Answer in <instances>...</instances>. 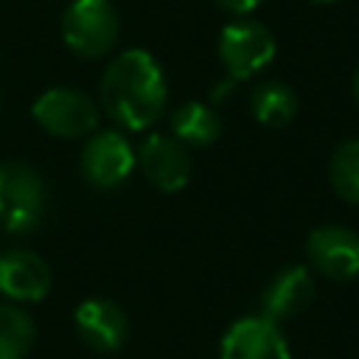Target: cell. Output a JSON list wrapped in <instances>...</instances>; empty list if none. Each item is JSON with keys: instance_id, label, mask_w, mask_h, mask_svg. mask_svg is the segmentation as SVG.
<instances>
[{"instance_id": "cell-2", "label": "cell", "mask_w": 359, "mask_h": 359, "mask_svg": "<svg viewBox=\"0 0 359 359\" xmlns=\"http://www.w3.org/2000/svg\"><path fill=\"white\" fill-rule=\"evenodd\" d=\"M48 205L42 174L22 160H0V224L8 233L34 230Z\"/></svg>"}, {"instance_id": "cell-9", "label": "cell", "mask_w": 359, "mask_h": 359, "mask_svg": "<svg viewBox=\"0 0 359 359\" xmlns=\"http://www.w3.org/2000/svg\"><path fill=\"white\" fill-rule=\"evenodd\" d=\"M222 359H292L280 328L264 317H244L222 337Z\"/></svg>"}, {"instance_id": "cell-19", "label": "cell", "mask_w": 359, "mask_h": 359, "mask_svg": "<svg viewBox=\"0 0 359 359\" xmlns=\"http://www.w3.org/2000/svg\"><path fill=\"white\" fill-rule=\"evenodd\" d=\"M314 3H339V0H314Z\"/></svg>"}, {"instance_id": "cell-13", "label": "cell", "mask_w": 359, "mask_h": 359, "mask_svg": "<svg viewBox=\"0 0 359 359\" xmlns=\"http://www.w3.org/2000/svg\"><path fill=\"white\" fill-rule=\"evenodd\" d=\"M171 135L182 146H210L222 135V121L213 107L202 101H185L171 112Z\"/></svg>"}, {"instance_id": "cell-18", "label": "cell", "mask_w": 359, "mask_h": 359, "mask_svg": "<svg viewBox=\"0 0 359 359\" xmlns=\"http://www.w3.org/2000/svg\"><path fill=\"white\" fill-rule=\"evenodd\" d=\"M353 98H356V104H359V67H356V73H353Z\"/></svg>"}, {"instance_id": "cell-5", "label": "cell", "mask_w": 359, "mask_h": 359, "mask_svg": "<svg viewBox=\"0 0 359 359\" xmlns=\"http://www.w3.org/2000/svg\"><path fill=\"white\" fill-rule=\"evenodd\" d=\"M31 115L45 132H50L56 137H81V135L95 132V126H98L95 101L70 87L45 90L34 101Z\"/></svg>"}, {"instance_id": "cell-6", "label": "cell", "mask_w": 359, "mask_h": 359, "mask_svg": "<svg viewBox=\"0 0 359 359\" xmlns=\"http://www.w3.org/2000/svg\"><path fill=\"white\" fill-rule=\"evenodd\" d=\"M135 151L129 146V140L121 132H95L79 157L81 174L90 185L95 188H115L118 182H123L132 168H135Z\"/></svg>"}, {"instance_id": "cell-15", "label": "cell", "mask_w": 359, "mask_h": 359, "mask_svg": "<svg viewBox=\"0 0 359 359\" xmlns=\"http://www.w3.org/2000/svg\"><path fill=\"white\" fill-rule=\"evenodd\" d=\"M34 345V323L22 309L0 306V359H22Z\"/></svg>"}, {"instance_id": "cell-8", "label": "cell", "mask_w": 359, "mask_h": 359, "mask_svg": "<svg viewBox=\"0 0 359 359\" xmlns=\"http://www.w3.org/2000/svg\"><path fill=\"white\" fill-rule=\"evenodd\" d=\"M135 160L140 163L146 180L151 185H157L160 191H180L188 185L191 180V157H188V149L174 137V135H165V132H154L149 135Z\"/></svg>"}, {"instance_id": "cell-4", "label": "cell", "mask_w": 359, "mask_h": 359, "mask_svg": "<svg viewBox=\"0 0 359 359\" xmlns=\"http://www.w3.org/2000/svg\"><path fill=\"white\" fill-rule=\"evenodd\" d=\"M275 36L264 22L236 20L219 36V59L233 81L250 79L275 59Z\"/></svg>"}, {"instance_id": "cell-11", "label": "cell", "mask_w": 359, "mask_h": 359, "mask_svg": "<svg viewBox=\"0 0 359 359\" xmlns=\"http://www.w3.org/2000/svg\"><path fill=\"white\" fill-rule=\"evenodd\" d=\"M0 292L11 300H42L50 292V266L25 250L0 255Z\"/></svg>"}, {"instance_id": "cell-10", "label": "cell", "mask_w": 359, "mask_h": 359, "mask_svg": "<svg viewBox=\"0 0 359 359\" xmlns=\"http://www.w3.org/2000/svg\"><path fill=\"white\" fill-rule=\"evenodd\" d=\"M76 328L81 339L101 353H112L126 342L129 323L121 306L104 297H90L76 309Z\"/></svg>"}, {"instance_id": "cell-3", "label": "cell", "mask_w": 359, "mask_h": 359, "mask_svg": "<svg viewBox=\"0 0 359 359\" xmlns=\"http://www.w3.org/2000/svg\"><path fill=\"white\" fill-rule=\"evenodd\" d=\"M118 31L121 20L109 0H70L62 14V39L84 59L109 53L118 42Z\"/></svg>"}, {"instance_id": "cell-7", "label": "cell", "mask_w": 359, "mask_h": 359, "mask_svg": "<svg viewBox=\"0 0 359 359\" xmlns=\"http://www.w3.org/2000/svg\"><path fill=\"white\" fill-rule=\"evenodd\" d=\"M306 252L311 266L331 280L359 278V233L356 230H348L339 224H323L311 230Z\"/></svg>"}, {"instance_id": "cell-16", "label": "cell", "mask_w": 359, "mask_h": 359, "mask_svg": "<svg viewBox=\"0 0 359 359\" xmlns=\"http://www.w3.org/2000/svg\"><path fill=\"white\" fill-rule=\"evenodd\" d=\"M328 174H331V185L337 188V194L359 205V140H345L337 146Z\"/></svg>"}, {"instance_id": "cell-17", "label": "cell", "mask_w": 359, "mask_h": 359, "mask_svg": "<svg viewBox=\"0 0 359 359\" xmlns=\"http://www.w3.org/2000/svg\"><path fill=\"white\" fill-rule=\"evenodd\" d=\"M213 3H216L219 8L236 14V17H244V14H250L252 8H258L264 0H213Z\"/></svg>"}, {"instance_id": "cell-12", "label": "cell", "mask_w": 359, "mask_h": 359, "mask_svg": "<svg viewBox=\"0 0 359 359\" xmlns=\"http://www.w3.org/2000/svg\"><path fill=\"white\" fill-rule=\"evenodd\" d=\"M311 297H314L311 272L303 266H286L266 283L261 294V311L264 317L278 323V320H286L303 311L311 303Z\"/></svg>"}, {"instance_id": "cell-14", "label": "cell", "mask_w": 359, "mask_h": 359, "mask_svg": "<svg viewBox=\"0 0 359 359\" xmlns=\"http://www.w3.org/2000/svg\"><path fill=\"white\" fill-rule=\"evenodd\" d=\"M250 109L255 115L258 123L278 129L286 126L294 112H297V95L292 87H286L283 81H264L252 90L250 95Z\"/></svg>"}, {"instance_id": "cell-1", "label": "cell", "mask_w": 359, "mask_h": 359, "mask_svg": "<svg viewBox=\"0 0 359 359\" xmlns=\"http://www.w3.org/2000/svg\"><path fill=\"white\" fill-rule=\"evenodd\" d=\"M165 95L163 67L143 48L118 53L101 76V107L126 129L151 126L165 109Z\"/></svg>"}]
</instances>
